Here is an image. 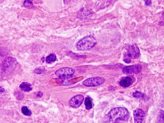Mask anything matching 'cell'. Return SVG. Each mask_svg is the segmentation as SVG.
Returning <instances> with one entry per match:
<instances>
[{"mask_svg": "<svg viewBox=\"0 0 164 123\" xmlns=\"http://www.w3.org/2000/svg\"><path fill=\"white\" fill-rule=\"evenodd\" d=\"M128 110L124 107H117L111 110L108 114V117L110 121H127L129 119Z\"/></svg>", "mask_w": 164, "mask_h": 123, "instance_id": "cell-1", "label": "cell"}, {"mask_svg": "<svg viewBox=\"0 0 164 123\" xmlns=\"http://www.w3.org/2000/svg\"><path fill=\"white\" fill-rule=\"evenodd\" d=\"M97 43L96 39L92 36L85 37L78 41L76 45V48L80 51H87L93 48Z\"/></svg>", "mask_w": 164, "mask_h": 123, "instance_id": "cell-2", "label": "cell"}, {"mask_svg": "<svg viewBox=\"0 0 164 123\" xmlns=\"http://www.w3.org/2000/svg\"><path fill=\"white\" fill-rule=\"evenodd\" d=\"M75 73L74 69L71 68H62L55 72V75L63 80L71 78Z\"/></svg>", "mask_w": 164, "mask_h": 123, "instance_id": "cell-3", "label": "cell"}, {"mask_svg": "<svg viewBox=\"0 0 164 123\" xmlns=\"http://www.w3.org/2000/svg\"><path fill=\"white\" fill-rule=\"evenodd\" d=\"M127 53L125 55V57L132 59H137L140 56V51L136 44H133L128 45L127 48Z\"/></svg>", "mask_w": 164, "mask_h": 123, "instance_id": "cell-4", "label": "cell"}, {"mask_svg": "<svg viewBox=\"0 0 164 123\" xmlns=\"http://www.w3.org/2000/svg\"><path fill=\"white\" fill-rule=\"evenodd\" d=\"M105 82L104 79L101 77H94L85 80L83 82V84L88 87H92V86H97L103 84Z\"/></svg>", "mask_w": 164, "mask_h": 123, "instance_id": "cell-5", "label": "cell"}, {"mask_svg": "<svg viewBox=\"0 0 164 123\" xmlns=\"http://www.w3.org/2000/svg\"><path fill=\"white\" fill-rule=\"evenodd\" d=\"M84 97L82 95H78L73 97L69 101L68 104L71 107L73 108H78L79 107L83 102Z\"/></svg>", "mask_w": 164, "mask_h": 123, "instance_id": "cell-6", "label": "cell"}, {"mask_svg": "<svg viewBox=\"0 0 164 123\" xmlns=\"http://www.w3.org/2000/svg\"><path fill=\"white\" fill-rule=\"evenodd\" d=\"M142 66L139 65H134L130 66H126L124 67L123 72L125 74H138L142 70Z\"/></svg>", "mask_w": 164, "mask_h": 123, "instance_id": "cell-7", "label": "cell"}, {"mask_svg": "<svg viewBox=\"0 0 164 123\" xmlns=\"http://www.w3.org/2000/svg\"><path fill=\"white\" fill-rule=\"evenodd\" d=\"M135 123H142L145 118V113L143 110L137 109L133 112Z\"/></svg>", "mask_w": 164, "mask_h": 123, "instance_id": "cell-8", "label": "cell"}, {"mask_svg": "<svg viewBox=\"0 0 164 123\" xmlns=\"http://www.w3.org/2000/svg\"><path fill=\"white\" fill-rule=\"evenodd\" d=\"M132 84H133V80L131 78L128 76L124 78L119 82V85L124 88H127L130 86Z\"/></svg>", "mask_w": 164, "mask_h": 123, "instance_id": "cell-9", "label": "cell"}, {"mask_svg": "<svg viewBox=\"0 0 164 123\" xmlns=\"http://www.w3.org/2000/svg\"><path fill=\"white\" fill-rule=\"evenodd\" d=\"M14 59L11 58V57H8L2 63V67L3 70H6L7 69L9 68L14 63Z\"/></svg>", "mask_w": 164, "mask_h": 123, "instance_id": "cell-10", "label": "cell"}, {"mask_svg": "<svg viewBox=\"0 0 164 123\" xmlns=\"http://www.w3.org/2000/svg\"><path fill=\"white\" fill-rule=\"evenodd\" d=\"M20 87L22 90L25 92H29L32 90L31 84L28 82H22L20 85Z\"/></svg>", "mask_w": 164, "mask_h": 123, "instance_id": "cell-11", "label": "cell"}, {"mask_svg": "<svg viewBox=\"0 0 164 123\" xmlns=\"http://www.w3.org/2000/svg\"><path fill=\"white\" fill-rule=\"evenodd\" d=\"M85 105L86 110H91L92 108V103L91 99L89 97H86L85 101Z\"/></svg>", "mask_w": 164, "mask_h": 123, "instance_id": "cell-12", "label": "cell"}, {"mask_svg": "<svg viewBox=\"0 0 164 123\" xmlns=\"http://www.w3.org/2000/svg\"><path fill=\"white\" fill-rule=\"evenodd\" d=\"M56 60V56L54 53H52L49 55L46 58V61L47 63H51L54 62Z\"/></svg>", "mask_w": 164, "mask_h": 123, "instance_id": "cell-13", "label": "cell"}, {"mask_svg": "<svg viewBox=\"0 0 164 123\" xmlns=\"http://www.w3.org/2000/svg\"><path fill=\"white\" fill-rule=\"evenodd\" d=\"M22 112L23 113V114H24L25 116H30L32 115V112L26 106L23 107L22 108Z\"/></svg>", "mask_w": 164, "mask_h": 123, "instance_id": "cell-14", "label": "cell"}, {"mask_svg": "<svg viewBox=\"0 0 164 123\" xmlns=\"http://www.w3.org/2000/svg\"><path fill=\"white\" fill-rule=\"evenodd\" d=\"M133 96L136 98H143V99L145 97V95L140 92H139V91H136L135 92L133 93Z\"/></svg>", "mask_w": 164, "mask_h": 123, "instance_id": "cell-15", "label": "cell"}, {"mask_svg": "<svg viewBox=\"0 0 164 123\" xmlns=\"http://www.w3.org/2000/svg\"><path fill=\"white\" fill-rule=\"evenodd\" d=\"M32 5V3L31 1H26L24 2V5L26 7H29V6H31V5Z\"/></svg>", "mask_w": 164, "mask_h": 123, "instance_id": "cell-16", "label": "cell"}, {"mask_svg": "<svg viewBox=\"0 0 164 123\" xmlns=\"http://www.w3.org/2000/svg\"><path fill=\"white\" fill-rule=\"evenodd\" d=\"M124 61H125L126 63H130V62H131V59L129 58L125 57V58L124 59Z\"/></svg>", "mask_w": 164, "mask_h": 123, "instance_id": "cell-17", "label": "cell"}, {"mask_svg": "<svg viewBox=\"0 0 164 123\" xmlns=\"http://www.w3.org/2000/svg\"><path fill=\"white\" fill-rule=\"evenodd\" d=\"M145 4H146V5H148V6H149L151 3V2L150 1H145Z\"/></svg>", "mask_w": 164, "mask_h": 123, "instance_id": "cell-18", "label": "cell"}, {"mask_svg": "<svg viewBox=\"0 0 164 123\" xmlns=\"http://www.w3.org/2000/svg\"><path fill=\"white\" fill-rule=\"evenodd\" d=\"M105 123H119V122H114V121H108V122H106Z\"/></svg>", "mask_w": 164, "mask_h": 123, "instance_id": "cell-19", "label": "cell"}, {"mask_svg": "<svg viewBox=\"0 0 164 123\" xmlns=\"http://www.w3.org/2000/svg\"><path fill=\"white\" fill-rule=\"evenodd\" d=\"M5 91V89L1 87H0V92H3Z\"/></svg>", "mask_w": 164, "mask_h": 123, "instance_id": "cell-20", "label": "cell"}, {"mask_svg": "<svg viewBox=\"0 0 164 123\" xmlns=\"http://www.w3.org/2000/svg\"><path fill=\"white\" fill-rule=\"evenodd\" d=\"M42 95H43V94H41V92H39L38 95H37V97H41Z\"/></svg>", "mask_w": 164, "mask_h": 123, "instance_id": "cell-21", "label": "cell"}]
</instances>
